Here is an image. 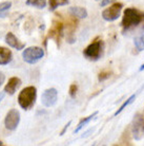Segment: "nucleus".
<instances>
[{
	"instance_id": "12",
	"label": "nucleus",
	"mask_w": 144,
	"mask_h": 146,
	"mask_svg": "<svg viewBox=\"0 0 144 146\" xmlns=\"http://www.w3.org/2000/svg\"><path fill=\"white\" fill-rule=\"evenodd\" d=\"M69 13L78 18H86L87 17V11L85 9L80 7H73L69 9Z\"/></svg>"
},
{
	"instance_id": "9",
	"label": "nucleus",
	"mask_w": 144,
	"mask_h": 146,
	"mask_svg": "<svg viewBox=\"0 0 144 146\" xmlns=\"http://www.w3.org/2000/svg\"><path fill=\"white\" fill-rule=\"evenodd\" d=\"M20 85H21V80L20 78L18 77H12L9 80V83L5 85V87H4V92H7L9 93L10 95H13L16 92V90L20 87Z\"/></svg>"
},
{
	"instance_id": "4",
	"label": "nucleus",
	"mask_w": 144,
	"mask_h": 146,
	"mask_svg": "<svg viewBox=\"0 0 144 146\" xmlns=\"http://www.w3.org/2000/svg\"><path fill=\"white\" fill-rule=\"evenodd\" d=\"M44 56V51L39 47H29L25 49L22 53V57L24 62L29 64H36L38 60Z\"/></svg>"
},
{
	"instance_id": "25",
	"label": "nucleus",
	"mask_w": 144,
	"mask_h": 146,
	"mask_svg": "<svg viewBox=\"0 0 144 146\" xmlns=\"http://www.w3.org/2000/svg\"><path fill=\"white\" fill-rule=\"evenodd\" d=\"M143 70H144V64L140 67V69H139V71H143Z\"/></svg>"
},
{
	"instance_id": "8",
	"label": "nucleus",
	"mask_w": 144,
	"mask_h": 146,
	"mask_svg": "<svg viewBox=\"0 0 144 146\" xmlns=\"http://www.w3.org/2000/svg\"><path fill=\"white\" fill-rule=\"evenodd\" d=\"M57 99H58L57 90L55 88H50V89H46L43 92V94L41 96V103L45 107H52L57 103Z\"/></svg>"
},
{
	"instance_id": "10",
	"label": "nucleus",
	"mask_w": 144,
	"mask_h": 146,
	"mask_svg": "<svg viewBox=\"0 0 144 146\" xmlns=\"http://www.w3.org/2000/svg\"><path fill=\"white\" fill-rule=\"evenodd\" d=\"M5 41H7V44L12 48H15L16 50H22L23 48L25 47L24 44H22L19 41V39L17 37L15 36L13 33H7L5 35Z\"/></svg>"
},
{
	"instance_id": "11",
	"label": "nucleus",
	"mask_w": 144,
	"mask_h": 146,
	"mask_svg": "<svg viewBox=\"0 0 144 146\" xmlns=\"http://www.w3.org/2000/svg\"><path fill=\"white\" fill-rule=\"evenodd\" d=\"M13 58L11 50L4 47H0V65H7Z\"/></svg>"
},
{
	"instance_id": "23",
	"label": "nucleus",
	"mask_w": 144,
	"mask_h": 146,
	"mask_svg": "<svg viewBox=\"0 0 144 146\" xmlns=\"http://www.w3.org/2000/svg\"><path fill=\"white\" fill-rule=\"evenodd\" d=\"M3 82H4V75H3V73L0 72V86L3 84Z\"/></svg>"
},
{
	"instance_id": "19",
	"label": "nucleus",
	"mask_w": 144,
	"mask_h": 146,
	"mask_svg": "<svg viewBox=\"0 0 144 146\" xmlns=\"http://www.w3.org/2000/svg\"><path fill=\"white\" fill-rule=\"evenodd\" d=\"M109 76H111V72L109 71H102V72L99 73L98 80H100V82H103V80H107Z\"/></svg>"
},
{
	"instance_id": "13",
	"label": "nucleus",
	"mask_w": 144,
	"mask_h": 146,
	"mask_svg": "<svg viewBox=\"0 0 144 146\" xmlns=\"http://www.w3.org/2000/svg\"><path fill=\"white\" fill-rule=\"evenodd\" d=\"M134 42H135V47L137 48L138 51H144V29L137 37H135Z\"/></svg>"
},
{
	"instance_id": "16",
	"label": "nucleus",
	"mask_w": 144,
	"mask_h": 146,
	"mask_svg": "<svg viewBox=\"0 0 144 146\" xmlns=\"http://www.w3.org/2000/svg\"><path fill=\"white\" fill-rule=\"evenodd\" d=\"M135 99H136V94H133L132 95V96H130V98H128V99L126 100L125 102L123 103L122 105H121V106H120V108L118 110H117V111H116L115 112V117H117V115H118V114H120V113L122 112L123 110L125 109L126 107L128 106V105H130V104H132V103L134 102V101H135Z\"/></svg>"
},
{
	"instance_id": "15",
	"label": "nucleus",
	"mask_w": 144,
	"mask_h": 146,
	"mask_svg": "<svg viewBox=\"0 0 144 146\" xmlns=\"http://www.w3.org/2000/svg\"><path fill=\"white\" fill-rule=\"evenodd\" d=\"M50 3V11H55L58 7H61V5H66L69 3V0H50L48 1Z\"/></svg>"
},
{
	"instance_id": "26",
	"label": "nucleus",
	"mask_w": 144,
	"mask_h": 146,
	"mask_svg": "<svg viewBox=\"0 0 144 146\" xmlns=\"http://www.w3.org/2000/svg\"><path fill=\"white\" fill-rule=\"evenodd\" d=\"M96 1H100V0H96Z\"/></svg>"
},
{
	"instance_id": "6",
	"label": "nucleus",
	"mask_w": 144,
	"mask_h": 146,
	"mask_svg": "<svg viewBox=\"0 0 144 146\" xmlns=\"http://www.w3.org/2000/svg\"><path fill=\"white\" fill-rule=\"evenodd\" d=\"M122 7L123 4L120 3V2L114 3L113 5L105 9L104 11L102 12V17L106 21H115L116 19L119 18L120 13L122 11Z\"/></svg>"
},
{
	"instance_id": "18",
	"label": "nucleus",
	"mask_w": 144,
	"mask_h": 146,
	"mask_svg": "<svg viewBox=\"0 0 144 146\" xmlns=\"http://www.w3.org/2000/svg\"><path fill=\"white\" fill-rule=\"evenodd\" d=\"M11 7H12L11 1H7V2L0 3V17H5L7 16V11H9Z\"/></svg>"
},
{
	"instance_id": "5",
	"label": "nucleus",
	"mask_w": 144,
	"mask_h": 146,
	"mask_svg": "<svg viewBox=\"0 0 144 146\" xmlns=\"http://www.w3.org/2000/svg\"><path fill=\"white\" fill-rule=\"evenodd\" d=\"M133 135L136 140H141L144 138V117L140 113H137L133 120L132 125Z\"/></svg>"
},
{
	"instance_id": "14",
	"label": "nucleus",
	"mask_w": 144,
	"mask_h": 146,
	"mask_svg": "<svg viewBox=\"0 0 144 146\" xmlns=\"http://www.w3.org/2000/svg\"><path fill=\"white\" fill-rule=\"evenodd\" d=\"M97 113H98V112L96 111V112H94L93 114H90V117H84L83 120H81V122H80L79 124H78V127H77V128L75 129V133H78V132H79L80 130H81V129H82V128L84 127V126H85V125L88 124V123H90V121L93 120V119H94V117H96V115H97Z\"/></svg>"
},
{
	"instance_id": "7",
	"label": "nucleus",
	"mask_w": 144,
	"mask_h": 146,
	"mask_svg": "<svg viewBox=\"0 0 144 146\" xmlns=\"http://www.w3.org/2000/svg\"><path fill=\"white\" fill-rule=\"evenodd\" d=\"M20 122V113L17 109H11L7 112L5 120H4V125L9 130H15Z\"/></svg>"
},
{
	"instance_id": "27",
	"label": "nucleus",
	"mask_w": 144,
	"mask_h": 146,
	"mask_svg": "<svg viewBox=\"0 0 144 146\" xmlns=\"http://www.w3.org/2000/svg\"><path fill=\"white\" fill-rule=\"evenodd\" d=\"M143 29H144V26H143Z\"/></svg>"
},
{
	"instance_id": "20",
	"label": "nucleus",
	"mask_w": 144,
	"mask_h": 146,
	"mask_svg": "<svg viewBox=\"0 0 144 146\" xmlns=\"http://www.w3.org/2000/svg\"><path fill=\"white\" fill-rule=\"evenodd\" d=\"M77 90H78V87H77V85H76V84L71 85V87H69V95H71L72 98H75L76 93H77Z\"/></svg>"
},
{
	"instance_id": "22",
	"label": "nucleus",
	"mask_w": 144,
	"mask_h": 146,
	"mask_svg": "<svg viewBox=\"0 0 144 146\" xmlns=\"http://www.w3.org/2000/svg\"><path fill=\"white\" fill-rule=\"evenodd\" d=\"M71 124H72V121H69V123H67V124L65 125V126H64V128H63V130H62V131H61V133H60V135H64V132L66 131V129H67V128H69V125H71Z\"/></svg>"
},
{
	"instance_id": "2",
	"label": "nucleus",
	"mask_w": 144,
	"mask_h": 146,
	"mask_svg": "<svg viewBox=\"0 0 144 146\" xmlns=\"http://www.w3.org/2000/svg\"><path fill=\"white\" fill-rule=\"evenodd\" d=\"M37 98V89L34 86L26 87L19 93L18 103L24 110H29L34 106Z\"/></svg>"
},
{
	"instance_id": "17",
	"label": "nucleus",
	"mask_w": 144,
	"mask_h": 146,
	"mask_svg": "<svg viewBox=\"0 0 144 146\" xmlns=\"http://www.w3.org/2000/svg\"><path fill=\"white\" fill-rule=\"evenodd\" d=\"M26 4L38 9H43L46 5V0H26Z\"/></svg>"
},
{
	"instance_id": "24",
	"label": "nucleus",
	"mask_w": 144,
	"mask_h": 146,
	"mask_svg": "<svg viewBox=\"0 0 144 146\" xmlns=\"http://www.w3.org/2000/svg\"><path fill=\"white\" fill-rule=\"evenodd\" d=\"M3 96H4V92H1V93H0V102L2 101V99H3Z\"/></svg>"
},
{
	"instance_id": "1",
	"label": "nucleus",
	"mask_w": 144,
	"mask_h": 146,
	"mask_svg": "<svg viewBox=\"0 0 144 146\" xmlns=\"http://www.w3.org/2000/svg\"><path fill=\"white\" fill-rule=\"evenodd\" d=\"M144 21V13L136 7H127L123 13L122 27L123 29L128 30L133 27H137Z\"/></svg>"
},
{
	"instance_id": "21",
	"label": "nucleus",
	"mask_w": 144,
	"mask_h": 146,
	"mask_svg": "<svg viewBox=\"0 0 144 146\" xmlns=\"http://www.w3.org/2000/svg\"><path fill=\"white\" fill-rule=\"evenodd\" d=\"M114 1H116V0H101L100 5H101V7H105V5L112 3V2H114Z\"/></svg>"
},
{
	"instance_id": "3",
	"label": "nucleus",
	"mask_w": 144,
	"mask_h": 146,
	"mask_svg": "<svg viewBox=\"0 0 144 146\" xmlns=\"http://www.w3.org/2000/svg\"><path fill=\"white\" fill-rule=\"evenodd\" d=\"M102 50H103L102 40H97L85 48V50L83 51V55L90 60H97L102 54Z\"/></svg>"
}]
</instances>
